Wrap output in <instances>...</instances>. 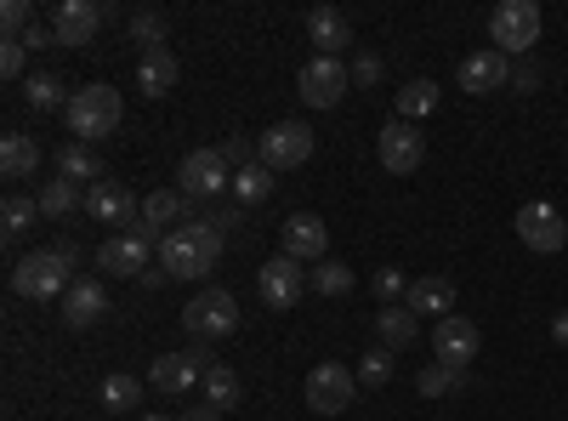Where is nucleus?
<instances>
[{
  "label": "nucleus",
  "mask_w": 568,
  "mask_h": 421,
  "mask_svg": "<svg viewBox=\"0 0 568 421\" xmlns=\"http://www.w3.org/2000/svg\"><path fill=\"white\" fill-rule=\"evenodd\" d=\"M142 421H171V415H142Z\"/></svg>",
  "instance_id": "48"
},
{
  "label": "nucleus",
  "mask_w": 568,
  "mask_h": 421,
  "mask_svg": "<svg viewBox=\"0 0 568 421\" xmlns=\"http://www.w3.org/2000/svg\"><path fill=\"white\" fill-rule=\"evenodd\" d=\"M176 421H222V410L205 404V410H187V415H176Z\"/></svg>",
  "instance_id": "47"
},
{
  "label": "nucleus",
  "mask_w": 568,
  "mask_h": 421,
  "mask_svg": "<svg viewBox=\"0 0 568 421\" xmlns=\"http://www.w3.org/2000/svg\"><path fill=\"white\" fill-rule=\"evenodd\" d=\"M307 285L318 291V297H347L353 291V268L347 262H313V273H307Z\"/></svg>",
  "instance_id": "32"
},
{
  "label": "nucleus",
  "mask_w": 568,
  "mask_h": 421,
  "mask_svg": "<svg viewBox=\"0 0 568 421\" xmlns=\"http://www.w3.org/2000/svg\"><path fill=\"white\" fill-rule=\"evenodd\" d=\"M34 217H40V206H34L29 194H7V206H0V222H7V228H0V233H7V240H18Z\"/></svg>",
  "instance_id": "38"
},
{
  "label": "nucleus",
  "mask_w": 568,
  "mask_h": 421,
  "mask_svg": "<svg viewBox=\"0 0 568 421\" xmlns=\"http://www.w3.org/2000/svg\"><path fill=\"white\" fill-rule=\"evenodd\" d=\"M176 80H182V63H176L171 46H160V52H142V63H136V91H142V98H165Z\"/></svg>",
  "instance_id": "22"
},
{
  "label": "nucleus",
  "mask_w": 568,
  "mask_h": 421,
  "mask_svg": "<svg viewBox=\"0 0 568 421\" xmlns=\"http://www.w3.org/2000/svg\"><path fill=\"white\" fill-rule=\"evenodd\" d=\"M23 98H29L34 109H69L74 91H63L58 74H29V80H23Z\"/></svg>",
  "instance_id": "33"
},
{
  "label": "nucleus",
  "mask_w": 568,
  "mask_h": 421,
  "mask_svg": "<svg viewBox=\"0 0 568 421\" xmlns=\"http://www.w3.org/2000/svg\"><path fill=\"white\" fill-rule=\"evenodd\" d=\"M98 29H103V0H58V12H52L58 46H91Z\"/></svg>",
  "instance_id": "16"
},
{
  "label": "nucleus",
  "mask_w": 568,
  "mask_h": 421,
  "mask_svg": "<svg viewBox=\"0 0 568 421\" xmlns=\"http://www.w3.org/2000/svg\"><path fill=\"white\" fill-rule=\"evenodd\" d=\"M200 388H205V399H211V410H233V404H240V393H245V388H240V377H233V370H227V364H211Z\"/></svg>",
  "instance_id": "30"
},
{
  "label": "nucleus",
  "mask_w": 568,
  "mask_h": 421,
  "mask_svg": "<svg viewBox=\"0 0 568 421\" xmlns=\"http://www.w3.org/2000/svg\"><path fill=\"white\" fill-rule=\"evenodd\" d=\"M404 308H409L415 319H449V313H455V285H449L444 273L409 279V297H404Z\"/></svg>",
  "instance_id": "20"
},
{
  "label": "nucleus",
  "mask_w": 568,
  "mask_h": 421,
  "mask_svg": "<svg viewBox=\"0 0 568 421\" xmlns=\"http://www.w3.org/2000/svg\"><path fill=\"white\" fill-rule=\"evenodd\" d=\"M109 313V291L98 285V279H74L69 297H63V319L74 324V331H85V324H98Z\"/></svg>",
  "instance_id": "23"
},
{
  "label": "nucleus",
  "mask_w": 568,
  "mask_h": 421,
  "mask_svg": "<svg viewBox=\"0 0 568 421\" xmlns=\"http://www.w3.org/2000/svg\"><path fill=\"white\" fill-rule=\"evenodd\" d=\"M438 109V80H409V86H398V98H393V120H426Z\"/></svg>",
  "instance_id": "27"
},
{
  "label": "nucleus",
  "mask_w": 568,
  "mask_h": 421,
  "mask_svg": "<svg viewBox=\"0 0 568 421\" xmlns=\"http://www.w3.org/2000/svg\"><path fill=\"white\" fill-rule=\"evenodd\" d=\"M69 131L80 137V143H98V137H114L120 131V91L114 86H80L69 98Z\"/></svg>",
  "instance_id": "3"
},
{
  "label": "nucleus",
  "mask_w": 568,
  "mask_h": 421,
  "mask_svg": "<svg viewBox=\"0 0 568 421\" xmlns=\"http://www.w3.org/2000/svg\"><path fill=\"white\" fill-rule=\"evenodd\" d=\"M69 285H74V245L29 251L12 262V297L45 302V297H69Z\"/></svg>",
  "instance_id": "2"
},
{
  "label": "nucleus",
  "mask_w": 568,
  "mask_h": 421,
  "mask_svg": "<svg viewBox=\"0 0 568 421\" xmlns=\"http://www.w3.org/2000/svg\"><path fill=\"white\" fill-rule=\"evenodd\" d=\"M478 348H484V331H478L471 319H460V313L438 319V331H433V353H438V364L466 370L471 359H478Z\"/></svg>",
  "instance_id": "14"
},
{
  "label": "nucleus",
  "mask_w": 568,
  "mask_h": 421,
  "mask_svg": "<svg viewBox=\"0 0 568 421\" xmlns=\"http://www.w3.org/2000/svg\"><path fill=\"white\" fill-rule=\"evenodd\" d=\"M187 194L182 189H154V194H142V222H149L154 233H176V222H187Z\"/></svg>",
  "instance_id": "24"
},
{
  "label": "nucleus",
  "mask_w": 568,
  "mask_h": 421,
  "mask_svg": "<svg viewBox=\"0 0 568 421\" xmlns=\"http://www.w3.org/2000/svg\"><path fill=\"white\" fill-rule=\"evenodd\" d=\"M85 211L98 222H114L120 233L142 222V200L125 189V182H91V189H85Z\"/></svg>",
  "instance_id": "15"
},
{
  "label": "nucleus",
  "mask_w": 568,
  "mask_h": 421,
  "mask_svg": "<svg viewBox=\"0 0 568 421\" xmlns=\"http://www.w3.org/2000/svg\"><path fill=\"white\" fill-rule=\"evenodd\" d=\"M34 206H40V217L63 222V217H74V211L85 206V194H80V182L58 177V182H40V189H34Z\"/></svg>",
  "instance_id": "26"
},
{
  "label": "nucleus",
  "mask_w": 568,
  "mask_h": 421,
  "mask_svg": "<svg viewBox=\"0 0 568 421\" xmlns=\"http://www.w3.org/2000/svg\"><path fill=\"white\" fill-rule=\"evenodd\" d=\"M40 46H58V34H52V23H34V29L23 34V52H40Z\"/></svg>",
  "instance_id": "44"
},
{
  "label": "nucleus",
  "mask_w": 568,
  "mask_h": 421,
  "mask_svg": "<svg viewBox=\"0 0 568 421\" xmlns=\"http://www.w3.org/2000/svg\"><path fill=\"white\" fill-rule=\"evenodd\" d=\"M165 29H171V23H165V12H154V7H142V12L125 18V34L142 46V52H160V46H165Z\"/></svg>",
  "instance_id": "29"
},
{
  "label": "nucleus",
  "mask_w": 568,
  "mask_h": 421,
  "mask_svg": "<svg viewBox=\"0 0 568 421\" xmlns=\"http://www.w3.org/2000/svg\"><path fill=\"white\" fill-rule=\"evenodd\" d=\"M511 86H517V91H535V86H540V63L517 58V63H511Z\"/></svg>",
  "instance_id": "43"
},
{
  "label": "nucleus",
  "mask_w": 568,
  "mask_h": 421,
  "mask_svg": "<svg viewBox=\"0 0 568 421\" xmlns=\"http://www.w3.org/2000/svg\"><path fill=\"white\" fill-rule=\"evenodd\" d=\"M267 194H273V171L267 166H251V171L233 177V206H262Z\"/></svg>",
  "instance_id": "34"
},
{
  "label": "nucleus",
  "mask_w": 568,
  "mask_h": 421,
  "mask_svg": "<svg viewBox=\"0 0 568 421\" xmlns=\"http://www.w3.org/2000/svg\"><path fill=\"white\" fill-rule=\"evenodd\" d=\"M176 182L187 200H216V194H233V171L222 160V149H194L182 166H176Z\"/></svg>",
  "instance_id": "10"
},
{
  "label": "nucleus",
  "mask_w": 568,
  "mask_h": 421,
  "mask_svg": "<svg viewBox=\"0 0 568 421\" xmlns=\"http://www.w3.org/2000/svg\"><path fill=\"white\" fill-rule=\"evenodd\" d=\"M0 23H7V40H23L40 18H34L29 0H0Z\"/></svg>",
  "instance_id": "39"
},
{
  "label": "nucleus",
  "mask_w": 568,
  "mask_h": 421,
  "mask_svg": "<svg viewBox=\"0 0 568 421\" xmlns=\"http://www.w3.org/2000/svg\"><path fill=\"white\" fill-rule=\"evenodd\" d=\"M347 80H353V69L342 58H313V63H302L296 91H302L307 109H336L347 98Z\"/></svg>",
  "instance_id": "11"
},
{
  "label": "nucleus",
  "mask_w": 568,
  "mask_h": 421,
  "mask_svg": "<svg viewBox=\"0 0 568 421\" xmlns=\"http://www.w3.org/2000/svg\"><path fill=\"white\" fill-rule=\"evenodd\" d=\"M307 40L318 46V58H342L347 46H353V23H347V12H336V7H313V12H307Z\"/></svg>",
  "instance_id": "21"
},
{
  "label": "nucleus",
  "mask_w": 568,
  "mask_h": 421,
  "mask_svg": "<svg viewBox=\"0 0 568 421\" xmlns=\"http://www.w3.org/2000/svg\"><path fill=\"white\" fill-rule=\"evenodd\" d=\"M375 337H382V348H393V353H398V348H409V342L420 337V324H415V313H409V308H398V302H393V308L375 313Z\"/></svg>",
  "instance_id": "28"
},
{
  "label": "nucleus",
  "mask_w": 568,
  "mask_h": 421,
  "mask_svg": "<svg viewBox=\"0 0 568 421\" xmlns=\"http://www.w3.org/2000/svg\"><path fill=\"white\" fill-rule=\"evenodd\" d=\"M58 177H69V182H98L103 166H98V154H91L85 143H69V149H58Z\"/></svg>",
  "instance_id": "31"
},
{
  "label": "nucleus",
  "mask_w": 568,
  "mask_h": 421,
  "mask_svg": "<svg viewBox=\"0 0 568 421\" xmlns=\"http://www.w3.org/2000/svg\"><path fill=\"white\" fill-rule=\"evenodd\" d=\"M256 160H262L267 171H296V166H307V160H313V131H307L302 120L267 126L262 143H256Z\"/></svg>",
  "instance_id": "8"
},
{
  "label": "nucleus",
  "mask_w": 568,
  "mask_h": 421,
  "mask_svg": "<svg viewBox=\"0 0 568 421\" xmlns=\"http://www.w3.org/2000/svg\"><path fill=\"white\" fill-rule=\"evenodd\" d=\"M500 86H511V58L495 52V46H484V52H471L460 63V91H471V98H489Z\"/></svg>",
  "instance_id": "17"
},
{
  "label": "nucleus",
  "mask_w": 568,
  "mask_h": 421,
  "mask_svg": "<svg viewBox=\"0 0 568 421\" xmlns=\"http://www.w3.org/2000/svg\"><path fill=\"white\" fill-rule=\"evenodd\" d=\"M324 251H329V228H324V217L296 211L291 222H284V257H296V262L307 268V262H324Z\"/></svg>",
  "instance_id": "18"
},
{
  "label": "nucleus",
  "mask_w": 568,
  "mask_h": 421,
  "mask_svg": "<svg viewBox=\"0 0 568 421\" xmlns=\"http://www.w3.org/2000/svg\"><path fill=\"white\" fill-rule=\"evenodd\" d=\"M182 324H187L194 342H222V337L240 331V302H233V291H222V285H205V291L187 297Z\"/></svg>",
  "instance_id": "4"
},
{
  "label": "nucleus",
  "mask_w": 568,
  "mask_h": 421,
  "mask_svg": "<svg viewBox=\"0 0 568 421\" xmlns=\"http://www.w3.org/2000/svg\"><path fill=\"white\" fill-rule=\"evenodd\" d=\"M256 291H262V302H267V308H278V313H284V308H296V302H302V291H307V268H302L296 257H284V251H278V257H267V262H262Z\"/></svg>",
  "instance_id": "12"
},
{
  "label": "nucleus",
  "mask_w": 568,
  "mask_h": 421,
  "mask_svg": "<svg viewBox=\"0 0 568 421\" xmlns=\"http://www.w3.org/2000/svg\"><path fill=\"white\" fill-rule=\"evenodd\" d=\"M142 404V382L125 377V370H114V377L103 382V410H136Z\"/></svg>",
  "instance_id": "37"
},
{
  "label": "nucleus",
  "mask_w": 568,
  "mask_h": 421,
  "mask_svg": "<svg viewBox=\"0 0 568 421\" xmlns=\"http://www.w3.org/2000/svg\"><path fill=\"white\" fill-rule=\"evenodd\" d=\"M240 211H245V206H222V211H216V217H205V222H211L216 233H227V228H240Z\"/></svg>",
  "instance_id": "45"
},
{
  "label": "nucleus",
  "mask_w": 568,
  "mask_h": 421,
  "mask_svg": "<svg viewBox=\"0 0 568 421\" xmlns=\"http://www.w3.org/2000/svg\"><path fill=\"white\" fill-rule=\"evenodd\" d=\"M205 359H194V353H165V359H154V370H149V388H160V393H187L194 382H205Z\"/></svg>",
  "instance_id": "19"
},
{
  "label": "nucleus",
  "mask_w": 568,
  "mask_h": 421,
  "mask_svg": "<svg viewBox=\"0 0 568 421\" xmlns=\"http://www.w3.org/2000/svg\"><path fill=\"white\" fill-rule=\"evenodd\" d=\"M393 364H398L393 348H369V353L358 359V382H364V388H387V382H393Z\"/></svg>",
  "instance_id": "36"
},
{
  "label": "nucleus",
  "mask_w": 568,
  "mask_h": 421,
  "mask_svg": "<svg viewBox=\"0 0 568 421\" xmlns=\"http://www.w3.org/2000/svg\"><path fill=\"white\" fill-rule=\"evenodd\" d=\"M540 7L535 0H500V7L489 12V40H495V52H506V58H524V52H535L540 46Z\"/></svg>",
  "instance_id": "5"
},
{
  "label": "nucleus",
  "mask_w": 568,
  "mask_h": 421,
  "mask_svg": "<svg viewBox=\"0 0 568 421\" xmlns=\"http://www.w3.org/2000/svg\"><path fill=\"white\" fill-rule=\"evenodd\" d=\"M551 337L568 348V308H562V313H551Z\"/></svg>",
  "instance_id": "46"
},
{
  "label": "nucleus",
  "mask_w": 568,
  "mask_h": 421,
  "mask_svg": "<svg viewBox=\"0 0 568 421\" xmlns=\"http://www.w3.org/2000/svg\"><path fill=\"white\" fill-rule=\"evenodd\" d=\"M375 297H382L387 308H393L398 297H409V279H404V268H382V273H375Z\"/></svg>",
  "instance_id": "40"
},
{
  "label": "nucleus",
  "mask_w": 568,
  "mask_h": 421,
  "mask_svg": "<svg viewBox=\"0 0 568 421\" xmlns=\"http://www.w3.org/2000/svg\"><path fill=\"white\" fill-rule=\"evenodd\" d=\"M23 63H29L23 40H0V74H7V80H18V74H23Z\"/></svg>",
  "instance_id": "41"
},
{
  "label": "nucleus",
  "mask_w": 568,
  "mask_h": 421,
  "mask_svg": "<svg viewBox=\"0 0 568 421\" xmlns=\"http://www.w3.org/2000/svg\"><path fill=\"white\" fill-rule=\"evenodd\" d=\"M0 171H7L12 182L34 177V171H40V143H34V137H23V131L0 137Z\"/></svg>",
  "instance_id": "25"
},
{
  "label": "nucleus",
  "mask_w": 568,
  "mask_h": 421,
  "mask_svg": "<svg viewBox=\"0 0 568 421\" xmlns=\"http://www.w3.org/2000/svg\"><path fill=\"white\" fill-rule=\"evenodd\" d=\"M227 245V233H216L205 217H187L176 233H165L160 240V268L171 279H205L216 268V251Z\"/></svg>",
  "instance_id": "1"
},
{
  "label": "nucleus",
  "mask_w": 568,
  "mask_h": 421,
  "mask_svg": "<svg viewBox=\"0 0 568 421\" xmlns=\"http://www.w3.org/2000/svg\"><path fill=\"white\" fill-rule=\"evenodd\" d=\"M160 240H165V233H154L149 222H136V228H125V233H114V240L98 245V268L120 273V279H142V273H149V257L160 251Z\"/></svg>",
  "instance_id": "6"
},
{
  "label": "nucleus",
  "mask_w": 568,
  "mask_h": 421,
  "mask_svg": "<svg viewBox=\"0 0 568 421\" xmlns=\"http://www.w3.org/2000/svg\"><path fill=\"white\" fill-rule=\"evenodd\" d=\"M353 86H382V58L358 52V58H353Z\"/></svg>",
  "instance_id": "42"
},
{
  "label": "nucleus",
  "mask_w": 568,
  "mask_h": 421,
  "mask_svg": "<svg viewBox=\"0 0 568 421\" xmlns=\"http://www.w3.org/2000/svg\"><path fill=\"white\" fill-rule=\"evenodd\" d=\"M375 154H382V166H387L393 177H409V171H420V160H426V137H420V126H409V120H387L382 137H375Z\"/></svg>",
  "instance_id": "13"
},
{
  "label": "nucleus",
  "mask_w": 568,
  "mask_h": 421,
  "mask_svg": "<svg viewBox=\"0 0 568 421\" xmlns=\"http://www.w3.org/2000/svg\"><path fill=\"white\" fill-rule=\"evenodd\" d=\"M353 388H358V370H347V364H336V359H324V364L307 370V410L342 415V410H353Z\"/></svg>",
  "instance_id": "9"
},
{
  "label": "nucleus",
  "mask_w": 568,
  "mask_h": 421,
  "mask_svg": "<svg viewBox=\"0 0 568 421\" xmlns=\"http://www.w3.org/2000/svg\"><path fill=\"white\" fill-rule=\"evenodd\" d=\"M466 382V370H455V364H426L420 377H415V388L426 393V399H444V393H455Z\"/></svg>",
  "instance_id": "35"
},
{
  "label": "nucleus",
  "mask_w": 568,
  "mask_h": 421,
  "mask_svg": "<svg viewBox=\"0 0 568 421\" xmlns=\"http://www.w3.org/2000/svg\"><path fill=\"white\" fill-rule=\"evenodd\" d=\"M511 228H517V240H524L535 257H557V251L568 245V222H562V211H557V206H546V200L517 206Z\"/></svg>",
  "instance_id": "7"
}]
</instances>
